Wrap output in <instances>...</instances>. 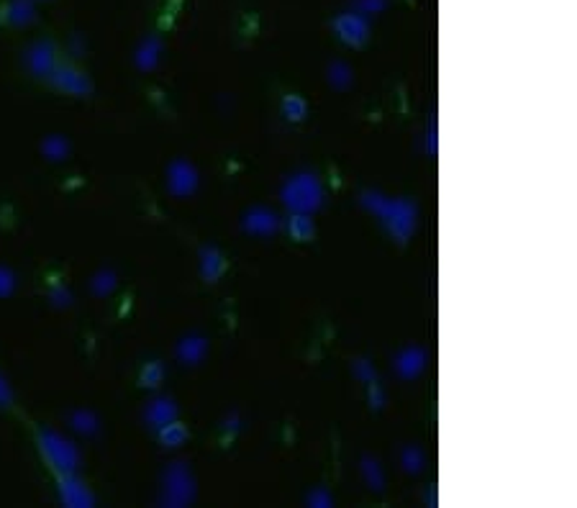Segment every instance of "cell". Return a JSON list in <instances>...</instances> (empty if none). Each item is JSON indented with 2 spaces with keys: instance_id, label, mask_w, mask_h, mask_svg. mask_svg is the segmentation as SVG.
I'll list each match as a JSON object with an SVG mask.
<instances>
[{
  "instance_id": "1",
  "label": "cell",
  "mask_w": 577,
  "mask_h": 508,
  "mask_svg": "<svg viewBox=\"0 0 577 508\" xmlns=\"http://www.w3.org/2000/svg\"><path fill=\"white\" fill-rule=\"evenodd\" d=\"M285 200L293 211H313L321 205V185H318L316 177L310 175H301V177H293L285 188Z\"/></svg>"
},
{
  "instance_id": "2",
  "label": "cell",
  "mask_w": 577,
  "mask_h": 508,
  "mask_svg": "<svg viewBox=\"0 0 577 508\" xmlns=\"http://www.w3.org/2000/svg\"><path fill=\"white\" fill-rule=\"evenodd\" d=\"M374 211H380L385 216V221L390 226V231L403 241L406 234H411V226H413V208L406 203V200H370Z\"/></svg>"
},
{
  "instance_id": "3",
  "label": "cell",
  "mask_w": 577,
  "mask_h": 508,
  "mask_svg": "<svg viewBox=\"0 0 577 508\" xmlns=\"http://www.w3.org/2000/svg\"><path fill=\"white\" fill-rule=\"evenodd\" d=\"M170 185L177 196H187V193H190V190H196V185H198L196 170H193L187 162H177L170 173Z\"/></svg>"
},
{
  "instance_id": "4",
  "label": "cell",
  "mask_w": 577,
  "mask_h": 508,
  "mask_svg": "<svg viewBox=\"0 0 577 508\" xmlns=\"http://www.w3.org/2000/svg\"><path fill=\"white\" fill-rule=\"evenodd\" d=\"M277 221L275 216L269 214V211H252L249 214V219H246V229L254 231V234H269V231H275Z\"/></svg>"
},
{
  "instance_id": "5",
  "label": "cell",
  "mask_w": 577,
  "mask_h": 508,
  "mask_svg": "<svg viewBox=\"0 0 577 508\" xmlns=\"http://www.w3.org/2000/svg\"><path fill=\"white\" fill-rule=\"evenodd\" d=\"M421 367H423V352H418V349H411V352H406L403 357H400V362H398L400 375H406V377H413Z\"/></svg>"
},
{
  "instance_id": "6",
  "label": "cell",
  "mask_w": 577,
  "mask_h": 508,
  "mask_svg": "<svg viewBox=\"0 0 577 508\" xmlns=\"http://www.w3.org/2000/svg\"><path fill=\"white\" fill-rule=\"evenodd\" d=\"M205 344L200 342V339H187L185 344H182V349H180V354L185 357L187 362H198L200 360V354H203Z\"/></svg>"
},
{
  "instance_id": "7",
  "label": "cell",
  "mask_w": 577,
  "mask_h": 508,
  "mask_svg": "<svg viewBox=\"0 0 577 508\" xmlns=\"http://www.w3.org/2000/svg\"><path fill=\"white\" fill-rule=\"evenodd\" d=\"M290 231H293V237H298V239H308L310 234H313L310 219H306V216H295L293 221H290Z\"/></svg>"
},
{
  "instance_id": "8",
  "label": "cell",
  "mask_w": 577,
  "mask_h": 508,
  "mask_svg": "<svg viewBox=\"0 0 577 508\" xmlns=\"http://www.w3.org/2000/svg\"><path fill=\"white\" fill-rule=\"evenodd\" d=\"M285 111L290 113V118H293V121H298V118H303V116H306V103H303L301 98L290 95V98L285 100Z\"/></svg>"
},
{
  "instance_id": "9",
  "label": "cell",
  "mask_w": 577,
  "mask_h": 508,
  "mask_svg": "<svg viewBox=\"0 0 577 508\" xmlns=\"http://www.w3.org/2000/svg\"><path fill=\"white\" fill-rule=\"evenodd\" d=\"M162 436L167 439L170 447H175V444H180V439H185V429L180 424H167V429H162Z\"/></svg>"
},
{
  "instance_id": "10",
  "label": "cell",
  "mask_w": 577,
  "mask_h": 508,
  "mask_svg": "<svg viewBox=\"0 0 577 508\" xmlns=\"http://www.w3.org/2000/svg\"><path fill=\"white\" fill-rule=\"evenodd\" d=\"M205 257H208V260H205V275H208V278H216V272H213V267H216V270H219V267H223V262H221V257L216 252H213V249H208V252H205Z\"/></svg>"
}]
</instances>
